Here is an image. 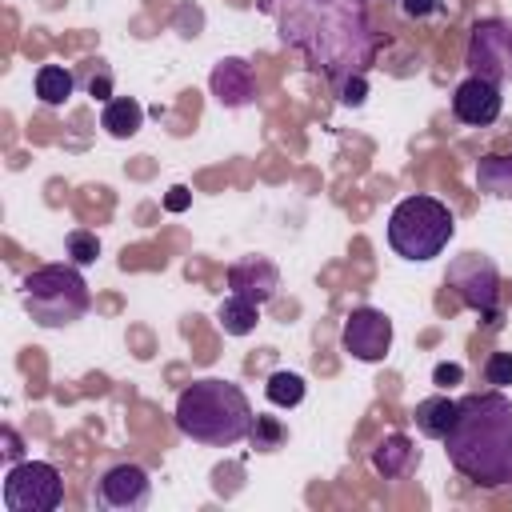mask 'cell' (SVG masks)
<instances>
[{
    "label": "cell",
    "mask_w": 512,
    "mask_h": 512,
    "mask_svg": "<svg viewBox=\"0 0 512 512\" xmlns=\"http://www.w3.org/2000/svg\"><path fill=\"white\" fill-rule=\"evenodd\" d=\"M72 92H76V72H72V68H64V64H44V68H36V96H40V104L64 108V104L72 100Z\"/></svg>",
    "instance_id": "ac0fdd59"
},
{
    "label": "cell",
    "mask_w": 512,
    "mask_h": 512,
    "mask_svg": "<svg viewBox=\"0 0 512 512\" xmlns=\"http://www.w3.org/2000/svg\"><path fill=\"white\" fill-rule=\"evenodd\" d=\"M256 320H260V304H252L248 296H236V292L228 300H220V308H216V324L228 336H248L256 328Z\"/></svg>",
    "instance_id": "d6986e66"
},
{
    "label": "cell",
    "mask_w": 512,
    "mask_h": 512,
    "mask_svg": "<svg viewBox=\"0 0 512 512\" xmlns=\"http://www.w3.org/2000/svg\"><path fill=\"white\" fill-rule=\"evenodd\" d=\"M84 88H88V96H96V100H112V72H108V64L104 60H88V68H84Z\"/></svg>",
    "instance_id": "603a6c76"
},
{
    "label": "cell",
    "mask_w": 512,
    "mask_h": 512,
    "mask_svg": "<svg viewBox=\"0 0 512 512\" xmlns=\"http://www.w3.org/2000/svg\"><path fill=\"white\" fill-rule=\"evenodd\" d=\"M484 384H492V388H508L512 384V352H492L484 360Z\"/></svg>",
    "instance_id": "cb8c5ba5"
},
{
    "label": "cell",
    "mask_w": 512,
    "mask_h": 512,
    "mask_svg": "<svg viewBox=\"0 0 512 512\" xmlns=\"http://www.w3.org/2000/svg\"><path fill=\"white\" fill-rule=\"evenodd\" d=\"M20 304L40 328H68L92 308L88 280L80 276V264H44L32 268L20 280Z\"/></svg>",
    "instance_id": "277c9868"
},
{
    "label": "cell",
    "mask_w": 512,
    "mask_h": 512,
    "mask_svg": "<svg viewBox=\"0 0 512 512\" xmlns=\"http://www.w3.org/2000/svg\"><path fill=\"white\" fill-rule=\"evenodd\" d=\"M400 12H404L408 20H428V16L444 12V4H440V0H400Z\"/></svg>",
    "instance_id": "484cf974"
},
{
    "label": "cell",
    "mask_w": 512,
    "mask_h": 512,
    "mask_svg": "<svg viewBox=\"0 0 512 512\" xmlns=\"http://www.w3.org/2000/svg\"><path fill=\"white\" fill-rule=\"evenodd\" d=\"M176 428L196 440V444H208V448H232L240 444L248 432H252V404L248 396L240 392V384L232 380H216V376H204V380H192L180 396H176Z\"/></svg>",
    "instance_id": "3957f363"
},
{
    "label": "cell",
    "mask_w": 512,
    "mask_h": 512,
    "mask_svg": "<svg viewBox=\"0 0 512 512\" xmlns=\"http://www.w3.org/2000/svg\"><path fill=\"white\" fill-rule=\"evenodd\" d=\"M208 88H212V96H216L224 108H248V104L256 100V72H252L248 60L224 56V60L212 64Z\"/></svg>",
    "instance_id": "7c38bea8"
},
{
    "label": "cell",
    "mask_w": 512,
    "mask_h": 512,
    "mask_svg": "<svg viewBox=\"0 0 512 512\" xmlns=\"http://www.w3.org/2000/svg\"><path fill=\"white\" fill-rule=\"evenodd\" d=\"M64 500V476L48 460H20L4 476L8 512H56Z\"/></svg>",
    "instance_id": "52a82bcc"
},
{
    "label": "cell",
    "mask_w": 512,
    "mask_h": 512,
    "mask_svg": "<svg viewBox=\"0 0 512 512\" xmlns=\"http://www.w3.org/2000/svg\"><path fill=\"white\" fill-rule=\"evenodd\" d=\"M64 248H68V260L84 268V264H96V256H100V236L88 232V228H76V232H68Z\"/></svg>",
    "instance_id": "7402d4cb"
},
{
    "label": "cell",
    "mask_w": 512,
    "mask_h": 512,
    "mask_svg": "<svg viewBox=\"0 0 512 512\" xmlns=\"http://www.w3.org/2000/svg\"><path fill=\"white\" fill-rule=\"evenodd\" d=\"M444 452L452 468L480 488L512 484V400L500 388L468 392L456 400Z\"/></svg>",
    "instance_id": "7a4b0ae2"
},
{
    "label": "cell",
    "mask_w": 512,
    "mask_h": 512,
    "mask_svg": "<svg viewBox=\"0 0 512 512\" xmlns=\"http://www.w3.org/2000/svg\"><path fill=\"white\" fill-rule=\"evenodd\" d=\"M464 380V368L456 364V360H440L436 368H432V384H440V388H452V384H460Z\"/></svg>",
    "instance_id": "4316f807"
},
{
    "label": "cell",
    "mask_w": 512,
    "mask_h": 512,
    "mask_svg": "<svg viewBox=\"0 0 512 512\" xmlns=\"http://www.w3.org/2000/svg\"><path fill=\"white\" fill-rule=\"evenodd\" d=\"M0 440H4V456H8V464H20V460H24V440H20V432H16L12 424H4Z\"/></svg>",
    "instance_id": "83f0119b"
},
{
    "label": "cell",
    "mask_w": 512,
    "mask_h": 512,
    "mask_svg": "<svg viewBox=\"0 0 512 512\" xmlns=\"http://www.w3.org/2000/svg\"><path fill=\"white\" fill-rule=\"evenodd\" d=\"M476 188L492 200H512V156L488 152L476 164Z\"/></svg>",
    "instance_id": "2e32d148"
},
{
    "label": "cell",
    "mask_w": 512,
    "mask_h": 512,
    "mask_svg": "<svg viewBox=\"0 0 512 512\" xmlns=\"http://www.w3.org/2000/svg\"><path fill=\"white\" fill-rule=\"evenodd\" d=\"M140 124H144V108H140V100H132V96H112V100L104 104V112H100V128H104L108 136H116V140L136 136Z\"/></svg>",
    "instance_id": "9a60e30c"
},
{
    "label": "cell",
    "mask_w": 512,
    "mask_h": 512,
    "mask_svg": "<svg viewBox=\"0 0 512 512\" xmlns=\"http://www.w3.org/2000/svg\"><path fill=\"white\" fill-rule=\"evenodd\" d=\"M464 64H468V76H484L496 88H508L512 84V20L504 16L476 20L468 32Z\"/></svg>",
    "instance_id": "ba28073f"
},
{
    "label": "cell",
    "mask_w": 512,
    "mask_h": 512,
    "mask_svg": "<svg viewBox=\"0 0 512 512\" xmlns=\"http://www.w3.org/2000/svg\"><path fill=\"white\" fill-rule=\"evenodd\" d=\"M412 420H416V432H420V436L444 440L448 428H452V420H456V400H448V396H428V400L416 404Z\"/></svg>",
    "instance_id": "e0dca14e"
},
{
    "label": "cell",
    "mask_w": 512,
    "mask_h": 512,
    "mask_svg": "<svg viewBox=\"0 0 512 512\" xmlns=\"http://www.w3.org/2000/svg\"><path fill=\"white\" fill-rule=\"evenodd\" d=\"M340 344L352 360L360 364H380L392 348V320L380 308H352L344 328H340Z\"/></svg>",
    "instance_id": "30bf717a"
},
{
    "label": "cell",
    "mask_w": 512,
    "mask_h": 512,
    "mask_svg": "<svg viewBox=\"0 0 512 512\" xmlns=\"http://www.w3.org/2000/svg\"><path fill=\"white\" fill-rule=\"evenodd\" d=\"M500 108H504V96L492 80L484 76H464L452 92V116L468 128H488L500 120Z\"/></svg>",
    "instance_id": "8fae6325"
},
{
    "label": "cell",
    "mask_w": 512,
    "mask_h": 512,
    "mask_svg": "<svg viewBox=\"0 0 512 512\" xmlns=\"http://www.w3.org/2000/svg\"><path fill=\"white\" fill-rule=\"evenodd\" d=\"M264 396L276 408H296L304 400V376L300 372H272L264 384Z\"/></svg>",
    "instance_id": "ffe728a7"
},
{
    "label": "cell",
    "mask_w": 512,
    "mask_h": 512,
    "mask_svg": "<svg viewBox=\"0 0 512 512\" xmlns=\"http://www.w3.org/2000/svg\"><path fill=\"white\" fill-rule=\"evenodd\" d=\"M228 288L236 296H248L252 304H268L280 292V268L264 256H244L228 268Z\"/></svg>",
    "instance_id": "4fadbf2b"
},
{
    "label": "cell",
    "mask_w": 512,
    "mask_h": 512,
    "mask_svg": "<svg viewBox=\"0 0 512 512\" xmlns=\"http://www.w3.org/2000/svg\"><path fill=\"white\" fill-rule=\"evenodd\" d=\"M248 440H252L256 452H272V448H280V444L288 440V432H284V424H280L276 416H256Z\"/></svg>",
    "instance_id": "44dd1931"
},
{
    "label": "cell",
    "mask_w": 512,
    "mask_h": 512,
    "mask_svg": "<svg viewBox=\"0 0 512 512\" xmlns=\"http://www.w3.org/2000/svg\"><path fill=\"white\" fill-rule=\"evenodd\" d=\"M336 96H340V104L360 108V104L368 100V80H364V76H348V80L336 84Z\"/></svg>",
    "instance_id": "d4e9b609"
},
{
    "label": "cell",
    "mask_w": 512,
    "mask_h": 512,
    "mask_svg": "<svg viewBox=\"0 0 512 512\" xmlns=\"http://www.w3.org/2000/svg\"><path fill=\"white\" fill-rule=\"evenodd\" d=\"M256 8L276 24L280 44L296 48L332 88L376 64L380 36L372 32L368 0H256Z\"/></svg>",
    "instance_id": "6da1fadb"
},
{
    "label": "cell",
    "mask_w": 512,
    "mask_h": 512,
    "mask_svg": "<svg viewBox=\"0 0 512 512\" xmlns=\"http://www.w3.org/2000/svg\"><path fill=\"white\" fill-rule=\"evenodd\" d=\"M456 236V216L436 196H404L388 216V244L400 260H436Z\"/></svg>",
    "instance_id": "5b68a950"
},
{
    "label": "cell",
    "mask_w": 512,
    "mask_h": 512,
    "mask_svg": "<svg viewBox=\"0 0 512 512\" xmlns=\"http://www.w3.org/2000/svg\"><path fill=\"white\" fill-rule=\"evenodd\" d=\"M444 284L460 296L464 308L480 312L484 324H492V328L500 324V272H496V264H492L488 256H480V252H460V256L448 264Z\"/></svg>",
    "instance_id": "8992f818"
},
{
    "label": "cell",
    "mask_w": 512,
    "mask_h": 512,
    "mask_svg": "<svg viewBox=\"0 0 512 512\" xmlns=\"http://www.w3.org/2000/svg\"><path fill=\"white\" fill-rule=\"evenodd\" d=\"M416 460H420V452H416V444H412L404 432H388V436L372 448V468H376V476H384V480H404V476L416 468Z\"/></svg>",
    "instance_id": "5bb4252c"
},
{
    "label": "cell",
    "mask_w": 512,
    "mask_h": 512,
    "mask_svg": "<svg viewBox=\"0 0 512 512\" xmlns=\"http://www.w3.org/2000/svg\"><path fill=\"white\" fill-rule=\"evenodd\" d=\"M92 504L104 512H144L152 504V480L140 464H108L92 484Z\"/></svg>",
    "instance_id": "9c48e42d"
},
{
    "label": "cell",
    "mask_w": 512,
    "mask_h": 512,
    "mask_svg": "<svg viewBox=\"0 0 512 512\" xmlns=\"http://www.w3.org/2000/svg\"><path fill=\"white\" fill-rule=\"evenodd\" d=\"M192 204V192L184 188V184H176V188H168V196H164V208L168 212H184Z\"/></svg>",
    "instance_id": "f1b7e54d"
}]
</instances>
